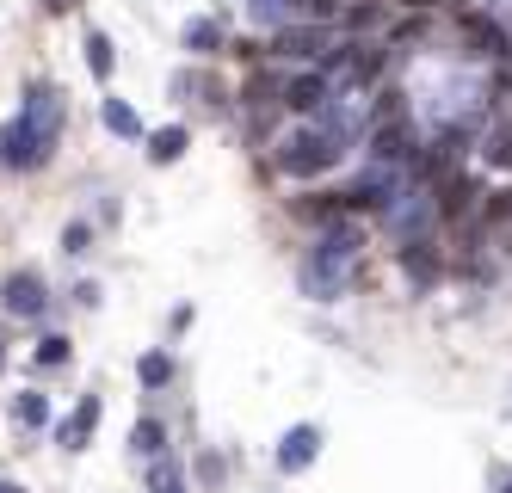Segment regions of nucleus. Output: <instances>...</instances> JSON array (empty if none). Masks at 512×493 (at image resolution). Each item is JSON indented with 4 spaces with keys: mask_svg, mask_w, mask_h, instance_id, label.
I'll return each mask as SVG.
<instances>
[{
    "mask_svg": "<svg viewBox=\"0 0 512 493\" xmlns=\"http://www.w3.org/2000/svg\"><path fill=\"white\" fill-rule=\"evenodd\" d=\"M334 161H340V130H334V124L290 136V142H284V155H278L284 173H321V167H334Z\"/></svg>",
    "mask_w": 512,
    "mask_h": 493,
    "instance_id": "f257e3e1",
    "label": "nucleus"
},
{
    "mask_svg": "<svg viewBox=\"0 0 512 493\" xmlns=\"http://www.w3.org/2000/svg\"><path fill=\"white\" fill-rule=\"evenodd\" d=\"M50 155V136H44V124H38V111H19V118L7 124V130H0V161H7V167H38Z\"/></svg>",
    "mask_w": 512,
    "mask_h": 493,
    "instance_id": "f03ea898",
    "label": "nucleus"
},
{
    "mask_svg": "<svg viewBox=\"0 0 512 493\" xmlns=\"http://www.w3.org/2000/svg\"><path fill=\"white\" fill-rule=\"evenodd\" d=\"M352 253H358V235H352V229L321 235V253L309 259V290H315V296H334V284H340V272L352 265Z\"/></svg>",
    "mask_w": 512,
    "mask_h": 493,
    "instance_id": "7ed1b4c3",
    "label": "nucleus"
},
{
    "mask_svg": "<svg viewBox=\"0 0 512 493\" xmlns=\"http://www.w3.org/2000/svg\"><path fill=\"white\" fill-rule=\"evenodd\" d=\"M0 302H7V315H44V302H50V290H44V278L38 272H13L7 284H0Z\"/></svg>",
    "mask_w": 512,
    "mask_h": 493,
    "instance_id": "20e7f679",
    "label": "nucleus"
},
{
    "mask_svg": "<svg viewBox=\"0 0 512 493\" xmlns=\"http://www.w3.org/2000/svg\"><path fill=\"white\" fill-rule=\"evenodd\" d=\"M315 457H321V426H290L284 444H278V469L284 475H303Z\"/></svg>",
    "mask_w": 512,
    "mask_h": 493,
    "instance_id": "39448f33",
    "label": "nucleus"
},
{
    "mask_svg": "<svg viewBox=\"0 0 512 493\" xmlns=\"http://www.w3.org/2000/svg\"><path fill=\"white\" fill-rule=\"evenodd\" d=\"M93 426H99V401L87 395V401L75 407V420H62V432H56V438H62V450H87V438H93Z\"/></svg>",
    "mask_w": 512,
    "mask_h": 493,
    "instance_id": "423d86ee",
    "label": "nucleus"
},
{
    "mask_svg": "<svg viewBox=\"0 0 512 493\" xmlns=\"http://www.w3.org/2000/svg\"><path fill=\"white\" fill-rule=\"evenodd\" d=\"M186 142H192V136H186V124L155 130V136H149V161H161V167H167V161H179V155H186Z\"/></svg>",
    "mask_w": 512,
    "mask_h": 493,
    "instance_id": "0eeeda50",
    "label": "nucleus"
},
{
    "mask_svg": "<svg viewBox=\"0 0 512 493\" xmlns=\"http://www.w3.org/2000/svg\"><path fill=\"white\" fill-rule=\"evenodd\" d=\"M13 420H19L25 432H44V426H50V395H31V389H25V395L13 401Z\"/></svg>",
    "mask_w": 512,
    "mask_h": 493,
    "instance_id": "6e6552de",
    "label": "nucleus"
},
{
    "mask_svg": "<svg viewBox=\"0 0 512 493\" xmlns=\"http://www.w3.org/2000/svg\"><path fill=\"white\" fill-rule=\"evenodd\" d=\"M130 450H136V457H161V450H167V432H161V420H136V432H130Z\"/></svg>",
    "mask_w": 512,
    "mask_h": 493,
    "instance_id": "1a4fd4ad",
    "label": "nucleus"
},
{
    "mask_svg": "<svg viewBox=\"0 0 512 493\" xmlns=\"http://www.w3.org/2000/svg\"><path fill=\"white\" fill-rule=\"evenodd\" d=\"M105 130H112V136H142V118L124 99H105Z\"/></svg>",
    "mask_w": 512,
    "mask_h": 493,
    "instance_id": "9d476101",
    "label": "nucleus"
},
{
    "mask_svg": "<svg viewBox=\"0 0 512 493\" xmlns=\"http://www.w3.org/2000/svg\"><path fill=\"white\" fill-rule=\"evenodd\" d=\"M216 44H223V25H216V19H192V25H186V50L210 56Z\"/></svg>",
    "mask_w": 512,
    "mask_h": 493,
    "instance_id": "9b49d317",
    "label": "nucleus"
},
{
    "mask_svg": "<svg viewBox=\"0 0 512 493\" xmlns=\"http://www.w3.org/2000/svg\"><path fill=\"white\" fill-rule=\"evenodd\" d=\"M87 68L99 74V81L112 74V37H105V31H87Z\"/></svg>",
    "mask_w": 512,
    "mask_h": 493,
    "instance_id": "f8f14e48",
    "label": "nucleus"
},
{
    "mask_svg": "<svg viewBox=\"0 0 512 493\" xmlns=\"http://www.w3.org/2000/svg\"><path fill=\"white\" fill-rule=\"evenodd\" d=\"M136 376H142V383H149V389H161V383H167V376H173V364H167V352H149V358H142V364H136Z\"/></svg>",
    "mask_w": 512,
    "mask_h": 493,
    "instance_id": "ddd939ff",
    "label": "nucleus"
},
{
    "mask_svg": "<svg viewBox=\"0 0 512 493\" xmlns=\"http://www.w3.org/2000/svg\"><path fill=\"white\" fill-rule=\"evenodd\" d=\"M38 364H68V339L62 333H44L38 339Z\"/></svg>",
    "mask_w": 512,
    "mask_h": 493,
    "instance_id": "4468645a",
    "label": "nucleus"
},
{
    "mask_svg": "<svg viewBox=\"0 0 512 493\" xmlns=\"http://www.w3.org/2000/svg\"><path fill=\"white\" fill-rule=\"evenodd\" d=\"M87 241H93V229H87V222H68V229H62V253H87Z\"/></svg>",
    "mask_w": 512,
    "mask_h": 493,
    "instance_id": "2eb2a0df",
    "label": "nucleus"
},
{
    "mask_svg": "<svg viewBox=\"0 0 512 493\" xmlns=\"http://www.w3.org/2000/svg\"><path fill=\"white\" fill-rule=\"evenodd\" d=\"M155 493H179V469H173V463L155 469Z\"/></svg>",
    "mask_w": 512,
    "mask_h": 493,
    "instance_id": "dca6fc26",
    "label": "nucleus"
},
{
    "mask_svg": "<svg viewBox=\"0 0 512 493\" xmlns=\"http://www.w3.org/2000/svg\"><path fill=\"white\" fill-rule=\"evenodd\" d=\"M44 7H50V13H62V7H75V0H44Z\"/></svg>",
    "mask_w": 512,
    "mask_h": 493,
    "instance_id": "f3484780",
    "label": "nucleus"
},
{
    "mask_svg": "<svg viewBox=\"0 0 512 493\" xmlns=\"http://www.w3.org/2000/svg\"><path fill=\"white\" fill-rule=\"evenodd\" d=\"M0 493H25V487H19V481H0Z\"/></svg>",
    "mask_w": 512,
    "mask_h": 493,
    "instance_id": "a211bd4d",
    "label": "nucleus"
},
{
    "mask_svg": "<svg viewBox=\"0 0 512 493\" xmlns=\"http://www.w3.org/2000/svg\"><path fill=\"white\" fill-rule=\"evenodd\" d=\"M500 493H512V481H506V487H500Z\"/></svg>",
    "mask_w": 512,
    "mask_h": 493,
    "instance_id": "6ab92c4d",
    "label": "nucleus"
}]
</instances>
